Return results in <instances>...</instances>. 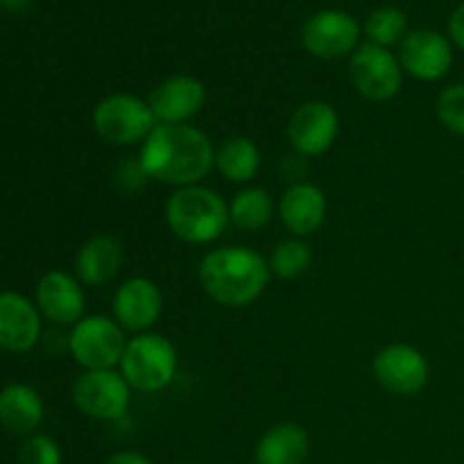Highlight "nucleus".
Returning a JSON list of instances; mask_svg holds the SVG:
<instances>
[{
  "label": "nucleus",
  "instance_id": "nucleus-5",
  "mask_svg": "<svg viewBox=\"0 0 464 464\" xmlns=\"http://www.w3.org/2000/svg\"><path fill=\"white\" fill-rule=\"evenodd\" d=\"M95 134L118 148L143 145L159 125L148 100L134 93H111L100 100L91 113Z\"/></svg>",
  "mask_w": 464,
  "mask_h": 464
},
{
  "label": "nucleus",
  "instance_id": "nucleus-21",
  "mask_svg": "<svg viewBox=\"0 0 464 464\" xmlns=\"http://www.w3.org/2000/svg\"><path fill=\"white\" fill-rule=\"evenodd\" d=\"M261 150L247 136H229L216 148V170L231 184H249L261 170Z\"/></svg>",
  "mask_w": 464,
  "mask_h": 464
},
{
  "label": "nucleus",
  "instance_id": "nucleus-27",
  "mask_svg": "<svg viewBox=\"0 0 464 464\" xmlns=\"http://www.w3.org/2000/svg\"><path fill=\"white\" fill-rule=\"evenodd\" d=\"M113 179H116V186L122 190V193H139L140 188L148 186V181H152L145 172V168L140 166L139 157L136 159H125L121 166L113 172Z\"/></svg>",
  "mask_w": 464,
  "mask_h": 464
},
{
  "label": "nucleus",
  "instance_id": "nucleus-30",
  "mask_svg": "<svg viewBox=\"0 0 464 464\" xmlns=\"http://www.w3.org/2000/svg\"><path fill=\"white\" fill-rule=\"evenodd\" d=\"M3 5H7L9 9H23L27 5V0H3Z\"/></svg>",
  "mask_w": 464,
  "mask_h": 464
},
{
  "label": "nucleus",
  "instance_id": "nucleus-29",
  "mask_svg": "<svg viewBox=\"0 0 464 464\" xmlns=\"http://www.w3.org/2000/svg\"><path fill=\"white\" fill-rule=\"evenodd\" d=\"M107 464H154V462L139 451H118L109 458Z\"/></svg>",
  "mask_w": 464,
  "mask_h": 464
},
{
  "label": "nucleus",
  "instance_id": "nucleus-1",
  "mask_svg": "<svg viewBox=\"0 0 464 464\" xmlns=\"http://www.w3.org/2000/svg\"><path fill=\"white\" fill-rule=\"evenodd\" d=\"M140 166L152 181L184 188L202 184L216 170V145L211 136L190 125H157L143 140Z\"/></svg>",
  "mask_w": 464,
  "mask_h": 464
},
{
  "label": "nucleus",
  "instance_id": "nucleus-25",
  "mask_svg": "<svg viewBox=\"0 0 464 464\" xmlns=\"http://www.w3.org/2000/svg\"><path fill=\"white\" fill-rule=\"evenodd\" d=\"M435 116L444 130L464 136V82L440 91L435 98Z\"/></svg>",
  "mask_w": 464,
  "mask_h": 464
},
{
  "label": "nucleus",
  "instance_id": "nucleus-23",
  "mask_svg": "<svg viewBox=\"0 0 464 464\" xmlns=\"http://www.w3.org/2000/svg\"><path fill=\"white\" fill-rule=\"evenodd\" d=\"M267 263H270L272 276L281 281H295L311 270L313 249L306 243V238L290 236V238H284L275 245Z\"/></svg>",
  "mask_w": 464,
  "mask_h": 464
},
{
  "label": "nucleus",
  "instance_id": "nucleus-17",
  "mask_svg": "<svg viewBox=\"0 0 464 464\" xmlns=\"http://www.w3.org/2000/svg\"><path fill=\"white\" fill-rule=\"evenodd\" d=\"M44 317L34 302L21 293H0V349L25 353L39 344Z\"/></svg>",
  "mask_w": 464,
  "mask_h": 464
},
{
  "label": "nucleus",
  "instance_id": "nucleus-2",
  "mask_svg": "<svg viewBox=\"0 0 464 464\" xmlns=\"http://www.w3.org/2000/svg\"><path fill=\"white\" fill-rule=\"evenodd\" d=\"M272 279L270 263L247 245H225L204 254L198 281L208 299L225 308H247L263 297Z\"/></svg>",
  "mask_w": 464,
  "mask_h": 464
},
{
  "label": "nucleus",
  "instance_id": "nucleus-3",
  "mask_svg": "<svg viewBox=\"0 0 464 464\" xmlns=\"http://www.w3.org/2000/svg\"><path fill=\"white\" fill-rule=\"evenodd\" d=\"M166 225L186 245H211L229 227V202L204 184L175 188L166 202Z\"/></svg>",
  "mask_w": 464,
  "mask_h": 464
},
{
  "label": "nucleus",
  "instance_id": "nucleus-6",
  "mask_svg": "<svg viewBox=\"0 0 464 464\" xmlns=\"http://www.w3.org/2000/svg\"><path fill=\"white\" fill-rule=\"evenodd\" d=\"M66 347L82 370H118L127 338L113 317L84 315L71 326Z\"/></svg>",
  "mask_w": 464,
  "mask_h": 464
},
{
  "label": "nucleus",
  "instance_id": "nucleus-16",
  "mask_svg": "<svg viewBox=\"0 0 464 464\" xmlns=\"http://www.w3.org/2000/svg\"><path fill=\"white\" fill-rule=\"evenodd\" d=\"M326 211H329L326 193L313 181H293L276 202V216L281 225L297 238H308L320 231L326 222Z\"/></svg>",
  "mask_w": 464,
  "mask_h": 464
},
{
  "label": "nucleus",
  "instance_id": "nucleus-10",
  "mask_svg": "<svg viewBox=\"0 0 464 464\" xmlns=\"http://www.w3.org/2000/svg\"><path fill=\"white\" fill-rule=\"evenodd\" d=\"M285 136L295 154L315 159L329 152L340 136V113L324 100H308L290 116Z\"/></svg>",
  "mask_w": 464,
  "mask_h": 464
},
{
  "label": "nucleus",
  "instance_id": "nucleus-31",
  "mask_svg": "<svg viewBox=\"0 0 464 464\" xmlns=\"http://www.w3.org/2000/svg\"><path fill=\"white\" fill-rule=\"evenodd\" d=\"M177 464H193V462H177Z\"/></svg>",
  "mask_w": 464,
  "mask_h": 464
},
{
  "label": "nucleus",
  "instance_id": "nucleus-11",
  "mask_svg": "<svg viewBox=\"0 0 464 464\" xmlns=\"http://www.w3.org/2000/svg\"><path fill=\"white\" fill-rule=\"evenodd\" d=\"M302 45L308 54L324 62L352 57L361 45V25L343 9H324L304 23Z\"/></svg>",
  "mask_w": 464,
  "mask_h": 464
},
{
  "label": "nucleus",
  "instance_id": "nucleus-22",
  "mask_svg": "<svg viewBox=\"0 0 464 464\" xmlns=\"http://www.w3.org/2000/svg\"><path fill=\"white\" fill-rule=\"evenodd\" d=\"M276 213L272 195L261 186H243L229 202V225L243 234L266 229Z\"/></svg>",
  "mask_w": 464,
  "mask_h": 464
},
{
  "label": "nucleus",
  "instance_id": "nucleus-12",
  "mask_svg": "<svg viewBox=\"0 0 464 464\" xmlns=\"http://www.w3.org/2000/svg\"><path fill=\"white\" fill-rule=\"evenodd\" d=\"M163 315V293L148 276L122 281L111 299V317L125 334H148Z\"/></svg>",
  "mask_w": 464,
  "mask_h": 464
},
{
  "label": "nucleus",
  "instance_id": "nucleus-28",
  "mask_svg": "<svg viewBox=\"0 0 464 464\" xmlns=\"http://www.w3.org/2000/svg\"><path fill=\"white\" fill-rule=\"evenodd\" d=\"M449 36L458 48L464 50V3L458 5L449 18Z\"/></svg>",
  "mask_w": 464,
  "mask_h": 464
},
{
  "label": "nucleus",
  "instance_id": "nucleus-4",
  "mask_svg": "<svg viewBox=\"0 0 464 464\" xmlns=\"http://www.w3.org/2000/svg\"><path fill=\"white\" fill-rule=\"evenodd\" d=\"M118 370L136 392H161L175 381L179 353L170 338L148 331L127 340Z\"/></svg>",
  "mask_w": 464,
  "mask_h": 464
},
{
  "label": "nucleus",
  "instance_id": "nucleus-9",
  "mask_svg": "<svg viewBox=\"0 0 464 464\" xmlns=\"http://www.w3.org/2000/svg\"><path fill=\"white\" fill-rule=\"evenodd\" d=\"M374 381L390 394L415 397L429 385L430 362L424 353L408 343L385 344L372 358Z\"/></svg>",
  "mask_w": 464,
  "mask_h": 464
},
{
  "label": "nucleus",
  "instance_id": "nucleus-24",
  "mask_svg": "<svg viewBox=\"0 0 464 464\" xmlns=\"http://www.w3.org/2000/svg\"><path fill=\"white\" fill-rule=\"evenodd\" d=\"M362 32H365L370 44L392 48V45L401 44L403 36L408 34V16L403 9L385 5V7L374 9V12L367 16Z\"/></svg>",
  "mask_w": 464,
  "mask_h": 464
},
{
  "label": "nucleus",
  "instance_id": "nucleus-32",
  "mask_svg": "<svg viewBox=\"0 0 464 464\" xmlns=\"http://www.w3.org/2000/svg\"><path fill=\"white\" fill-rule=\"evenodd\" d=\"M0 7H3V0H0Z\"/></svg>",
  "mask_w": 464,
  "mask_h": 464
},
{
  "label": "nucleus",
  "instance_id": "nucleus-19",
  "mask_svg": "<svg viewBox=\"0 0 464 464\" xmlns=\"http://www.w3.org/2000/svg\"><path fill=\"white\" fill-rule=\"evenodd\" d=\"M45 420L41 394L25 383H9L0 390V426L16 438H30Z\"/></svg>",
  "mask_w": 464,
  "mask_h": 464
},
{
  "label": "nucleus",
  "instance_id": "nucleus-8",
  "mask_svg": "<svg viewBox=\"0 0 464 464\" xmlns=\"http://www.w3.org/2000/svg\"><path fill=\"white\" fill-rule=\"evenodd\" d=\"M403 68L399 57L390 48L376 44H361L349 57V80L370 102H390L403 86Z\"/></svg>",
  "mask_w": 464,
  "mask_h": 464
},
{
  "label": "nucleus",
  "instance_id": "nucleus-7",
  "mask_svg": "<svg viewBox=\"0 0 464 464\" xmlns=\"http://www.w3.org/2000/svg\"><path fill=\"white\" fill-rule=\"evenodd\" d=\"M71 397L82 415L98 421L122 420L131 406V388L121 370H82Z\"/></svg>",
  "mask_w": 464,
  "mask_h": 464
},
{
  "label": "nucleus",
  "instance_id": "nucleus-15",
  "mask_svg": "<svg viewBox=\"0 0 464 464\" xmlns=\"http://www.w3.org/2000/svg\"><path fill=\"white\" fill-rule=\"evenodd\" d=\"M34 304L41 317H45L53 324L72 326L84 317V285L71 272L50 270L36 284Z\"/></svg>",
  "mask_w": 464,
  "mask_h": 464
},
{
  "label": "nucleus",
  "instance_id": "nucleus-13",
  "mask_svg": "<svg viewBox=\"0 0 464 464\" xmlns=\"http://www.w3.org/2000/svg\"><path fill=\"white\" fill-rule=\"evenodd\" d=\"M159 125H186L193 121L207 104V86L195 75H170L159 82L148 95Z\"/></svg>",
  "mask_w": 464,
  "mask_h": 464
},
{
  "label": "nucleus",
  "instance_id": "nucleus-14",
  "mask_svg": "<svg viewBox=\"0 0 464 464\" xmlns=\"http://www.w3.org/2000/svg\"><path fill=\"white\" fill-rule=\"evenodd\" d=\"M397 57L406 75L420 82H438L451 71V39L435 30L408 32L399 44Z\"/></svg>",
  "mask_w": 464,
  "mask_h": 464
},
{
  "label": "nucleus",
  "instance_id": "nucleus-20",
  "mask_svg": "<svg viewBox=\"0 0 464 464\" xmlns=\"http://www.w3.org/2000/svg\"><path fill=\"white\" fill-rule=\"evenodd\" d=\"M311 453V435L297 421L270 426L254 449L256 464H304Z\"/></svg>",
  "mask_w": 464,
  "mask_h": 464
},
{
  "label": "nucleus",
  "instance_id": "nucleus-18",
  "mask_svg": "<svg viewBox=\"0 0 464 464\" xmlns=\"http://www.w3.org/2000/svg\"><path fill=\"white\" fill-rule=\"evenodd\" d=\"M125 266V247L111 234H95L84 240L75 256V276L82 285L100 288L121 275Z\"/></svg>",
  "mask_w": 464,
  "mask_h": 464
},
{
  "label": "nucleus",
  "instance_id": "nucleus-26",
  "mask_svg": "<svg viewBox=\"0 0 464 464\" xmlns=\"http://www.w3.org/2000/svg\"><path fill=\"white\" fill-rule=\"evenodd\" d=\"M18 464H62L63 456L59 444L50 435L34 433L23 440L16 456Z\"/></svg>",
  "mask_w": 464,
  "mask_h": 464
}]
</instances>
